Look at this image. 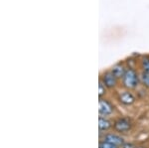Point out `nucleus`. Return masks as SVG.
<instances>
[{
  "label": "nucleus",
  "mask_w": 149,
  "mask_h": 148,
  "mask_svg": "<svg viewBox=\"0 0 149 148\" xmlns=\"http://www.w3.org/2000/svg\"><path fill=\"white\" fill-rule=\"evenodd\" d=\"M138 77L133 70H128L125 72L123 76V83L128 89H134L137 85Z\"/></svg>",
  "instance_id": "f257e3e1"
},
{
  "label": "nucleus",
  "mask_w": 149,
  "mask_h": 148,
  "mask_svg": "<svg viewBox=\"0 0 149 148\" xmlns=\"http://www.w3.org/2000/svg\"><path fill=\"white\" fill-rule=\"evenodd\" d=\"M113 127H114V129L117 131V132L124 133V132H127V131L130 129L131 124H130V121H129L128 119L119 118L114 122Z\"/></svg>",
  "instance_id": "f03ea898"
},
{
  "label": "nucleus",
  "mask_w": 149,
  "mask_h": 148,
  "mask_svg": "<svg viewBox=\"0 0 149 148\" xmlns=\"http://www.w3.org/2000/svg\"><path fill=\"white\" fill-rule=\"evenodd\" d=\"M103 141L111 143V144H113L117 147L122 146L124 144L123 138L117 134H114V133H107V134H105L104 137H103Z\"/></svg>",
  "instance_id": "7ed1b4c3"
},
{
  "label": "nucleus",
  "mask_w": 149,
  "mask_h": 148,
  "mask_svg": "<svg viewBox=\"0 0 149 148\" xmlns=\"http://www.w3.org/2000/svg\"><path fill=\"white\" fill-rule=\"evenodd\" d=\"M98 111H100V114L102 116H107V115H109V114L112 113V111H113V107H112V106L107 101L100 99Z\"/></svg>",
  "instance_id": "20e7f679"
},
{
  "label": "nucleus",
  "mask_w": 149,
  "mask_h": 148,
  "mask_svg": "<svg viewBox=\"0 0 149 148\" xmlns=\"http://www.w3.org/2000/svg\"><path fill=\"white\" fill-rule=\"evenodd\" d=\"M116 77L113 75V73H107L102 77V83L107 88H113L116 85Z\"/></svg>",
  "instance_id": "39448f33"
},
{
  "label": "nucleus",
  "mask_w": 149,
  "mask_h": 148,
  "mask_svg": "<svg viewBox=\"0 0 149 148\" xmlns=\"http://www.w3.org/2000/svg\"><path fill=\"white\" fill-rule=\"evenodd\" d=\"M134 101H135V99H134L133 94L129 92H123L119 95V101L124 106H130L133 104Z\"/></svg>",
  "instance_id": "423d86ee"
},
{
  "label": "nucleus",
  "mask_w": 149,
  "mask_h": 148,
  "mask_svg": "<svg viewBox=\"0 0 149 148\" xmlns=\"http://www.w3.org/2000/svg\"><path fill=\"white\" fill-rule=\"evenodd\" d=\"M110 127H111V122L109 119L102 117V116H100L98 118V128H100V131H105L109 129Z\"/></svg>",
  "instance_id": "0eeeda50"
},
{
  "label": "nucleus",
  "mask_w": 149,
  "mask_h": 148,
  "mask_svg": "<svg viewBox=\"0 0 149 148\" xmlns=\"http://www.w3.org/2000/svg\"><path fill=\"white\" fill-rule=\"evenodd\" d=\"M112 73L116 78H123L124 74H125V71H124L123 67L121 66H115L113 69H112Z\"/></svg>",
  "instance_id": "6e6552de"
},
{
  "label": "nucleus",
  "mask_w": 149,
  "mask_h": 148,
  "mask_svg": "<svg viewBox=\"0 0 149 148\" xmlns=\"http://www.w3.org/2000/svg\"><path fill=\"white\" fill-rule=\"evenodd\" d=\"M140 81H141V83L145 85V87L149 88V73H147V72H144V73L141 74Z\"/></svg>",
  "instance_id": "1a4fd4ad"
},
{
  "label": "nucleus",
  "mask_w": 149,
  "mask_h": 148,
  "mask_svg": "<svg viewBox=\"0 0 149 148\" xmlns=\"http://www.w3.org/2000/svg\"><path fill=\"white\" fill-rule=\"evenodd\" d=\"M100 148H118V147L107 141H102L100 143Z\"/></svg>",
  "instance_id": "9d476101"
},
{
  "label": "nucleus",
  "mask_w": 149,
  "mask_h": 148,
  "mask_svg": "<svg viewBox=\"0 0 149 148\" xmlns=\"http://www.w3.org/2000/svg\"><path fill=\"white\" fill-rule=\"evenodd\" d=\"M143 68L144 70H145V72H147V73H149V60H143Z\"/></svg>",
  "instance_id": "9b49d317"
},
{
  "label": "nucleus",
  "mask_w": 149,
  "mask_h": 148,
  "mask_svg": "<svg viewBox=\"0 0 149 148\" xmlns=\"http://www.w3.org/2000/svg\"><path fill=\"white\" fill-rule=\"evenodd\" d=\"M98 88H100V97H102V95L105 92V85H103L102 83H100V87H98Z\"/></svg>",
  "instance_id": "f8f14e48"
},
{
  "label": "nucleus",
  "mask_w": 149,
  "mask_h": 148,
  "mask_svg": "<svg viewBox=\"0 0 149 148\" xmlns=\"http://www.w3.org/2000/svg\"><path fill=\"white\" fill-rule=\"evenodd\" d=\"M122 148H137L136 147L135 144H133V143H128V142H124V144L121 146Z\"/></svg>",
  "instance_id": "ddd939ff"
}]
</instances>
